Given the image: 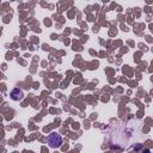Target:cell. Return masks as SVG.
I'll return each mask as SVG.
<instances>
[{"mask_svg": "<svg viewBox=\"0 0 153 153\" xmlns=\"http://www.w3.org/2000/svg\"><path fill=\"white\" fill-rule=\"evenodd\" d=\"M11 98L13 99V100H22L23 98H24V93H23V91L22 90H19V88H14L12 92H11Z\"/></svg>", "mask_w": 153, "mask_h": 153, "instance_id": "2", "label": "cell"}, {"mask_svg": "<svg viewBox=\"0 0 153 153\" xmlns=\"http://www.w3.org/2000/svg\"><path fill=\"white\" fill-rule=\"evenodd\" d=\"M47 141H48V145L51 148H57L62 143V136L60 134H57V133H51V134L48 135Z\"/></svg>", "mask_w": 153, "mask_h": 153, "instance_id": "1", "label": "cell"}]
</instances>
